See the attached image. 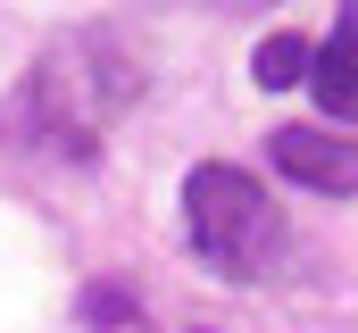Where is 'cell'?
I'll return each mask as SVG.
<instances>
[{"label": "cell", "mask_w": 358, "mask_h": 333, "mask_svg": "<svg viewBox=\"0 0 358 333\" xmlns=\"http://www.w3.org/2000/svg\"><path fill=\"white\" fill-rule=\"evenodd\" d=\"M134 100H142V59L108 25H76V34L42 42V59L0 100V150L42 166H100Z\"/></svg>", "instance_id": "cell-1"}, {"label": "cell", "mask_w": 358, "mask_h": 333, "mask_svg": "<svg viewBox=\"0 0 358 333\" xmlns=\"http://www.w3.org/2000/svg\"><path fill=\"white\" fill-rule=\"evenodd\" d=\"M183 242L208 275L225 283H267L292 258V225L275 208V192L234 159H200L183 175Z\"/></svg>", "instance_id": "cell-2"}, {"label": "cell", "mask_w": 358, "mask_h": 333, "mask_svg": "<svg viewBox=\"0 0 358 333\" xmlns=\"http://www.w3.org/2000/svg\"><path fill=\"white\" fill-rule=\"evenodd\" d=\"M267 166L308 183V192H358V134L334 125H275L267 134Z\"/></svg>", "instance_id": "cell-3"}, {"label": "cell", "mask_w": 358, "mask_h": 333, "mask_svg": "<svg viewBox=\"0 0 358 333\" xmlns=\"http://www.w3.org/2000/svg\"><path fill=\"white\" fill-rule=\"evenodd\" d=\"M308 92H317V108L334 117V134L358 125V0H334V34L325 42H308Z\"/></svg>", "instance_id": "cell-4"}, {"label": "cell", "mask_w": 358, "mask_h": 333, "mask_svg": "<svg viewBox=\"0 0 358 333\" xmlns=\"http://www.w3.org/2000/svg\"><path fill=\"white\" fill-rule=\"evenodd\" d=\"M250 76L267 83V92H283V83H300V76H308V34H292V25H275L267 42L250 50Z\"/></svg>", "instance_id": "cell-5"}, {"label": "cell", "mask_w": 358, "mask_h": 333, "mask_svg": "<svg viewBox=\"0 0 358 333\" xmlns=\"http://www.w3.org/2000/svg\"><path fill=\"white\" fill-rule=\"evenodd\" d=\"M84 325H100V333L134 325V300H125L117 283H92V292H84Z\"/></svg>", "instance_id": "cell-6"}, {"label": "cell", "mask_w": 358, "mask_h": 333, "mask_svg": "<svg viewBox=\"0 0 358 333\" xmlns=\"http://www.w3.org/2000/svg\"><path fill=\"white\" fill-rule=\"evenodd\" d=\"M225 8H259V0H225Z\"/></svg>", "instance_id": "cell-7"}]
</instances>
